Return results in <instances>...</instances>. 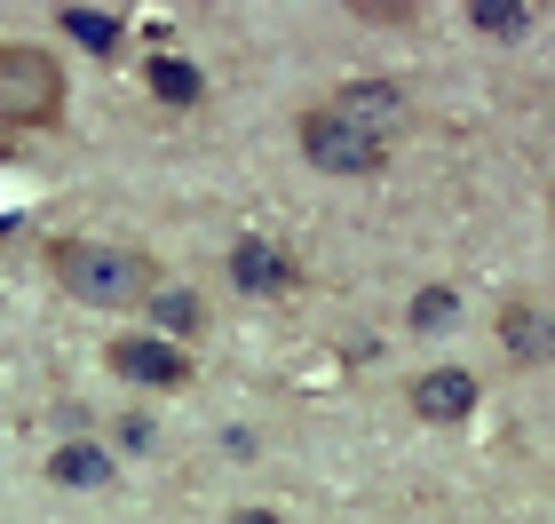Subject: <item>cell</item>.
I'll return each instance as SVG.
<instances>
[{"label": "cell", "mask_w": 555, "mask_h": 524, "mask_svg": "<svg viewBox=\"0 0 555 524\" xmlns=\"http://www.w3.org/2000/svg\"><path fill=\"white\" fill-rule=\"evenodd\" d=\"M48 270H56V286L72 294V303H88V310H119V303H143V294L159 286V270H151V255H135V246H112V239H56V255H48Z\"/></svg>", "instance_id": "obj_1"}, {"label": "cell", "mask_w": 555, "mask_h": 524, "mask_svg": "<svg viewBox=\"0 0 555 524\" xmlns=\"http://www.w3.org/2000/svg\"><path fill=\"white\" fill-rule=\"evenodd\" d=\"M0 119L9 128H56L64 119V72L33 40H0Z\"/></svg>", "instance_id": "obj_2"}, {"label": "cell", "mask_w": 555, "mask_h": 524, "mask_svg": "<svg viewBox=\"0 0 555 524\" xmlns=\"http://www.w3.org/2000/svg\"><path fill=\"white\" fill-rule=\"evenodd\" d=\"M294 143H301V159L325 167V175H373V167L389 159V143H382V136L349 128V119H341V112H325V104L294 119Z\"/></svg>", "instance_id": "obj_3"}, {"label": "cell", "mask_w": 555, "mask_h": 524, "mask_svg": "<svg viewBox=\"0 0 555 524\" xmlns=\"http://www.w3.org/2000/svg\"><path fill=\"white\" fill-rule=\"evenodd\" d=\"M104 366L119 382H135V389H191V349H175L159 334H119L104 349Z\"/></svg>", "instance_id": "obj_4"}, {"label": "cell", "mask_w": 555, "mask_h": 524, "mask_svg": "<svg viewBox=\"0 0 555 524\" xmlns=\"http://www.w3.org/2000/svg\"><path fill=\"white\" fill-rule=\"evenodd\" d=\"M325 112H341L349 128H365V136H382V143H389L397 128H405V95H397L389 80H341Z\"/></svg>", "instance_id": "obj_5"}, {"label": "cell", "mask_w": 555, "mask_h": 524, "mask_svg": "<svg viewBox=\"0 0 555 524\" xmlns=\"http://www.w3.org/2000/svg\"><path fill=\"white\" fill-rule=\"evenodd\" d=\"M413 413H421V421H468V413H476V373L428 366L421 382H413Z\"/></svg>", "instance_id": "obj_6"}, {"label": "cell", "mask_w": 555, "mask_h": 524, "mask_svg": "<svg viewBox=\"0 0 555 524\" xmlns=\"http://www.w3.org/2000/svg\"><path fill=\"white\" fill-rule=\"evenodd\" d=\"M294 279H301L294 255H278L270 239H238V246H231V286H238V294H286Z\"/></svg>", "instance_id": "obj_7"}, {"label": "cell", "mask_w": 555, "mask_h": 524, "mask_svg": "<svg viewBox=\"0 0 555 524\" xmlns=\"http://www.w3.org/2000/svg\"><path fill=\"white\" fill-rule=\"evenodd\" d=\"M112 453L104 445H88V437H72V445H56V453H48V477L56 485H72V493H95V485H112Z\"/></svg>", "instance_id": "obj_8"}, {"label": "cell", "mask_w": 555, "mask_h": 524, "mask_svg": "<svg viewBox=\"0 0 555 524\" xmlns=\"http://www.w3.org/2000/svg\"><path fill=\"white\" fill-rule=\"evenodd\" d=\"M143 303H151V318H159V342H175V349H183L198 327H207V303H198L191 286H151Z\"/></svg>", "instance_id": "obj_9"}, {"label": "cell", "mask_w": 555, "mask_h": 524, "mask_svg": "<svg viewBox=\"0 0 555 524\" xmlns=\"http://www.w3.org/2000/svg\"><path fill=\"white\" fill-rule=\"evenodd\" d=\"M500 342H508L524 366L547 358V310L540 303H508V310H500Z\"/></svg>", "instance_id": "obj_10"}, {"label": "cell", "mask_w": 555, "mask_h": 524, "mask_svg": "<svg viewBox=\"0 0 555 524\" xmlns=\"http://www.w3.org/2000/svg\"><path fill=\"white\" fill-rule=\"evenodd\" d=\"M56 24H64L80 48H95V56H112V48H119V16H112V9H56Z\"/></svg>", "instance_id": "obj_11"}, {"label": "cell", "mask_w": 555, "mask_h": 524, "mask_svg": "<svg viewBox=\"0 0 555 524\" xmlns=\"http://www.w3.org/2000/svg\"><path fill=\"white\" fill-rule=\"evenodd\" d=\"M468 24L492 33V40H516L524 24H532V9H524V0H468Z\"/></svg>", "instance_id": "obj_12"}, {"label": "cell", "mask_w": 555, "mask_h": 524, "mask_svg": "<svg viewBox=\"0 0 555 524\" xmlns=\"http://www.w3.org/2000/svg\"><path fill=\"white\" fill-rule=\"evenodd\" d=\"M405 318H413V334H444L452 318H461V294H452V286H421Z\"/></svg>", "instance_id": "obj_13"}, {"label": "cell", "mask_w": 555, "mask_h": 524, "mask_svg": "<svg viewBox=\"0 0 555 524\" xmlns=\"http://www.w3.org/2000/svg\"><path fill=\"white\" fill-rule=\"evenodd\" d=\"M151 95H159V104H198V64L159 56V64H151Z\"/></svg>", "instance_id": "obj_14"}, {"label": "cell", "mask_w": 555, "mask_h": 524, "mask_svg": "<svg viewBox=\"0 0 555 524\" xmlns=\"http://www.w3.org/2000/svg\"><path fill=\"white\" fill-rule=\"evenodd\" d=\"M231 524H286V516H270V509H238Z\"/></svg>", "instance_id": "obj_15"}]
</instances>
